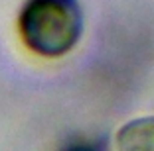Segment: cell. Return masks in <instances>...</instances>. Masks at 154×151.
<instances>
[{"label": "cell", "instance_id": "cell-2", "mask_svg": "<svg viewBox=\"0 0 154 151\" xmlns=\"http://www.w3.org/2000/svg\"><path fill=\"white\" fill-rule=\"evenodd\" d=\"M115 151H154V116L125 122L115 133Z\"/></svg>", "mask_w": 154, "mask_h": 151}, {"label": "cell", "instance_id": "cell-1", "mask_svg": "<svg viewBox=\"0 0 154 151\" xmlns=\"http://www.w3.org/2000/svg\"><path fill=\"white\" fill-rule=\"evenodd\" d=\"M83 26L77 0H26L18 14L22 43L45 59L71 53L83 36Z\"/></svg>", "mask_w": 154, "mask_h": 151}, {"label": "cell", "instance_id": "cell-3", "mask_svg": "<svg viewBox=\"0 0 154 151\" xmlns=\"http://www.w3.org/2000/svg\"><path fill=\"white\" fill-rule=\"evenodd\" d=\"M59 151H105V143H101L99 139L77 138V139H71L67 145H63Z\"/></svg>", "mask_w": 154, "mask_h": 151}]
</instances>
